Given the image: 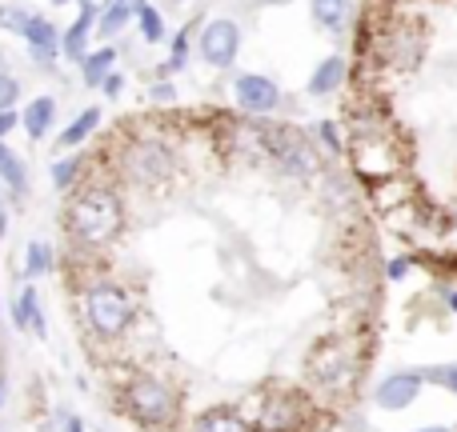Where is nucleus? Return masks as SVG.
I'll return each instance as SVG.
<instances>
[{
    "mask_svg": "<svg viewBox=\"0 0 457 432\" xmlns=\"http://www.w3.org/2000/svg\"><path fill=\"white\" fill-rule=\"evenodd\" d=\"M120 224H125V205H120L117 189L109 184H88L77 197L69 200V213H64V228L77 244H88V249H101V244H112L120 236Z\"/></svg>",
    "mask_w": 457,
    "mask_h": 432,
    "instance_id": "nucleus-1",
    "label": "nucleus"
},
{
    "mask_svg": "<svg viewBox=\"0 0 457 432\" xmlns=\"http://www.w3.org/2000/svg\"><path fill=\"white\" fill-rule=\"evenodd\" d=\"M80 313H85V324L96 340H117L129 332L133 324V297H129L120 284L101 281V284H88L85 297H80Z\"/></svg>",
    "mask_w": 457,
    "mask_h": 432,
    "instance_id": "nucleus-2",
    "label": "nucleus"
},
{
    "mask_svg": "<svg viewBox=\"0 0 457 432\" xmlns=\"http://www.w3.org/2000/svg\"><path fill=\"white\" fill-rule=\"evenodd\" d=\"M309 377L329 393H349L361 377V345L349 337H325L309 353Z\"/></svg>",
    "mask_w": 457,
    "mask_h": 432,
    "instance_id": "nucleus-3",
    "label": "nucleus"
},
{
    "mask_svg": "<svg viewBox=\"0 0 457 432\" xmlns=\"http://www.w3.org/2000/svg\"><path fill=\"white\" fill-rule=\"evenodd\" d=\"M125 412L137 425L165 428V425H173V417H177V393L161 377L141 372V377H133L125 385Z\"/></svg>",
    "mask_w": 457,
    "mask_h": 432,
    "instance_id": "nucleus-4",
    "label": "nucleus"
},
{
    "mask_svg": "<svg viewBox=\"0 0 457 432\" xmlns=\"http://www.w3.org/2000/svg\"><path fill=\"white\" fill-rule=\"evenodd\" d=\"M120 173L133 184H161L173 176V152L161 141H129L120 152Z\"/></svg>",
    "mask_w": 457,
    "mask_h": 432,
    "instance_id": "nucleus-5",
    "label": "nucleus"
},
{
    "mask_svg": "<svg viewBox=\"0 0 457 432\" xmlns=\"http://www.w3.org/2000/svg\"><path fill=\"white\" fill-rule=\"evenodd\" d=\"M261 149H265L269 157H273V165L289 176L317 173V157L297 128H269V133H261Z\"/></svg>",
    "mask_w": 457,
    "mask_h": 432,
    "instance_id": "nucleus-6",
    "label": "nucleus"
},
{
    "mask_svg": "<svg viewBox=\"0 0 457 432\" xmlns=\"http://www.w3.org/2000/svg\"><path fill=\"white\" fill-rule=\"evenodd\" d=\"M309 420V401L297 393H269L261 396L257 432H297Z\"/></svg>",
    "mask_w": 457,
    "mask_h": 432,
    "instance_id": "nucleus-7",
    "label": "nucleus"
},
{
    "mask_svg": "<svg viewBox=\"0 0 457 432\" xmlns=\"http://www.w3.org/2000/svg\"><path fill=\"white\" fill-rule=\"evenodd\" d=\"M201 61L213 64V69H228L237 56V48H241V29H237L233 20H209L205 29H201Z\"/></svg>",
    "mask_w": 457,
    "mask_h": 432,
    "instance_id": "nucleus-8",
    "label": "nucleus"
},
{
    "mask_svg": "<svg viewBox=\"0 0 457 432\" xmlns=\"http://www.w3.org/2000/svg\"><path fill=\"white\" fill-rule=\"evenodd\" d=\"M233 96L253 117H265V112H273L277 104H281V88L269 77H257V72H241V77L233 80Z\"/></svg>",
    "mask_w": 457,
    "mask_h": 432,
    "instance_id": "nucleus-9",
    "label": "nucleus"
},
{
    "mask_svg": "<svg viewBox=\"0 0 457 432\" xmlns=\"http://www.w3.org/2000/svg\"><path fill=\"white\" fill-rule=\"evenodd\" d=\"M421 385H426V380H421L418 372H394V377H386V380L378 385L373 401H378V409H389V412L410 409V404L418 401Z\"/></svg>",
    "mask_w": 457,
    "mask_h": 432,
    "instance_id": "nucleus-10",
    "label": "nucleus"
},
{
    "mask_svg": "<svg viewBox=\"0 0 457 432\" xmlns=\"http://www.w3.org/2000/svg\"><path fill=\"white\" fill-rule=\"evenodd\" d=\"M24 40H29V56L37 64H53L61 56V32L45 16H32V24L24 29Z\"/></svg>",
    "mask_w": 457,
    "mask_h": 432,
    "instance_id": "nucleus-11",
    "label": "nucleus"
},
{
    "mask_svg": "<svg viewBox=\"0 0 457 432\" xmlns=\"http://www.w3.org/2000/svg\"><path fill=\"white\" fill-rule=\"evenodd\" d=\"M386 56H389V64H397V69H413L421 56V29L418 24H402V29L386 40Z\"/></svg>",
    "mask_w": 457,
    "mask_h": 432,
    "instance_id": "nucleus-12",
    "label": "nucleus"
},
{
    "mask_svg": "<svg viewBox=\"0 0 457 432\" xmlns=\"http://www.w3.org/2000/svg\"><path fill=\"white\" fill-rule=\"evenodd\" d=\"M12 321H16V329H24V332H37V337H45V313H40V297H37V289H21V297H16V305H12Z\"/></svg>",
    "mask_w": 457,
    "mask_h": 432,
    "instance_id": "nucleus-13",
    "label": "nucleus"
},
{
    "mask_svg": "<svg viewBox=\"0 0 457 432\" xmlns=\"http://www.w3.org/2000/svg\"><path fill=\"white\" fill-rule=\"evenodd\" d=\"M53 120H56V101L53 96H37V101L21 112V125H24V133H29L32 141H45L48 128H53Z\"/></svg>",
    "mask_w": 457,
    "mask_h": 432,
    "instance_id": "nucleus-14",
    "label": "nucleus"
},
{
    "mask_svg": "<svg viewBox=\"0 0 457 432\" xmlns=\"http://www.w3.org/2000/svg\"><path fill=\"white\" fill-rule=\"evenodd\" d=\"M341 80H345V61H341V56H329V61L317 64L313 80H309V96H329V93H337Z\"/></svg>",
    "mask_w": 457,
    "mask_h": 432,
    "instance_id": "nucleus-15",
    "label": "nucleus"
},
{
    "mask_svg": "<svg viewBox=\"0 0 457 432\" xmlns=\"http://www.w3.org/2000/svg\"><path fill=\"white\" fill-rule=\"evenodd\" d=\"M189 432H253V425L245 417H237L233 409H213V412L193 420Z\"/></svg>",
    "mask_w": 457,
    "mask_h": 432,
    "instance_id": "nucleus-16",
    "label": "nucleus"
},
{
    "mask_svg": "<svg viewBox=\"0 0 457 432\" xmlns=\"http://www.w3.org/2000/svg\"><path fill=\"white\" fill-rule=\"evenodd\" d=\"M349 0H313V20L321 24V29H329V32H337V29H345L349 24Z\"/></svg>",
    "mask_w": 457,
    "mask_h": 432,
    "instance_id": "nucleus-17",
    "label": "nucleus"
},
{
    "mask_svg": "<svg viewBox=\"0 0 457 432\" xmlns=\"http://www.w3.org/2000/svg\"><path fill=\"white\" fill-rule=\"evenodd\" d=\"M0 181H4L8 189L16 192V197H21V192L29 189V176H24V160L16 157V152L8 149L4 141H0Z\"/></svg>",
    "mask_w": 457,
    "mask_h": 432,
    "instance_id": "nucleus-18",
    "label": "nucleus"
},
{
    "mask_svg": "<svg viewBox=\"0 0 457 432\" xmlns=\"http://www.w3.org/2000/svg\"><path fill=\"white\" fill-rule=\"evenodd\" d=\"M112 64H117V48H101V53H93V56H85V61H80V72H85V85H101L104 77H109L112 72Z\"/></svg>",
    "mask_w": 457,
    "mask_h": 432,
    "instance_id": "nucleus-19",
    "label": "nucleus"
},
{
    "mask_svg": "<svg viewBox=\"0 0 457 432\" xmlns=\"http://www.w3.org/2000/svg\"><path fill=\"white\" fill-rule=\"evenodd\" d=\"M129 16H133L129 0H109V4L96 12V29H101V37H112V32H120L129 24Z\"/></svg>",
    "mask_w": 457,
    "mask_h": 432,
    "instance_id": "nucleus-20",
    "label": "nucleus"
},
{
    "mask_svg": "<svg viewBox=\"0 0 457 432\" xmlns=\"http://www.w3.org/2000/svg\"><path fill=\"white\" fill-rule=\"evenodd\" d=\"M96 125H101V109H85V112H80V117L61 133V149H77L80 141H88V133H93Z\"/></svg>",
    "mask_w": 457,
    "mask_h": 432,
    "instance_id": "nucleus-21",
    "label": "nucleus"
},
{
    "mask_svg": "<svg viewBox=\"0 0 457 432\" xmlns=\"http://www.w3.org/2000/svg\"><path fill=\"white\" fill-rule=\"evenodd\" d=\"M24 273L29 276L53 273V249L45 240H29V249H24Z\"/></svg>",
    "mask_w": 457,
    "mask_h": 432,
    "instance_id": "nucleus-22",
    "label": "nucleus"
},
{
    "mask_svg": "<svg viewBox=\"0 0 457 432\" xmlns=\"http://www.w3.org/2000/svg\"><path fill=\"white\" fill-rule=\"evenodd\" d=\"M32 16H37V12H29L24 4H0V29L24 37V29L32 24Z\"/></svg>",
    "mask_w": 457,
    "mask_h": 432,
    "instance_id": "nucleus-23",
    "label": "nucleus"
},
{
    "mask_svg": "<svg viewBox=\"0 0 457 432\" xmlns=\"http://www.w3.org/2000/svg\"><path fill=\"white\" fill-rule=\"evenodd\" d=\"M16 96H21V80L4 69V56H0V109H12Z\"/></svg>",
    "mask_w": 457,
    "mask_h": 432,
    "instance_id": "nucleus-24",
    "label": "nucleus"
},
{
    "mask_svg": "<svg viewBox=\"0 0 457 432\" xmlns=\"http://www.w3.org/2000/svg\"><path fill=\"white\" fill-rule=\"evenodd\" d=\"M137 20H141L145 40H161V37H165V24H161V12H157L153 4H145L141 12H137Z\"/></svg>",
    "mask_w": 457,
    "mask_h": 432,
    "instance_id": "nucleus-25",
    "label": "nucleus"
},
{
    "mask_svg": "<svg viewBox=\"0 0 457 432\" xmlns=\"http://www.w3.org/2000/svg\"><path fill=\"white\" fill-rule=\"evenodd\" d=\"M77 173H80V157L56 160V165H53V184H56V189H69V184L77 181Z\"/></svg>",
    "mask_w": 457,
    "mask_h": 432,
    "instance_id": "nucleus-26",
    "label": "nucleus"
},
{
    "mask_svg": "<svg viewBox=\"0 0 457 432\" xmlns=\"http://www.w3.org/2000/svg\"><path fill=\"white\" fill-rule=\"evenodd\" d=\"M421 380H429V385H442V388H450V393L457 396V364H450V369H426V372H418Z\"/></svg>",
    "mask_w": 457,
    "mask_h": 432,
    "instance_id": "nucleus-27",
    "label": "nucleus"
},
{
    "mask_svg": "<svg viewBox=\"0 0 457 432\" xmlns=\"http://www.w3.org/2000/svg\"><path fill=\"white\" fill-rule=\"evenodd\" d=\"M16 120H21V117H16V109H0V141H4V136L16 128Z\"/></svg>",
    "mask_w": 457,
    "mask_h": 432,
    "instance_id": "nucleus-28",
    "label": "nucleus"
},
{
    "mask_svg": "<svg viewBox=\"0 0 457 432\" xmlns=\"http://www.w3.org/2000/svg\"><path fill=\"white\" fill-rule=\"evenodd\" d=\"M101 88H104V96H117L120 88H125V80H120V72H109V77L101 80Z\"/></svg>",
    "mask_w": 457,
    "mask_h": 432,
    "instance_id": "nucleus-29",
    "label": "nucleus"
},
{
    "mask_svg": "<svg viewBox=\"0 0 457 432\" xmlns=\"http://www.w3.org/2000/svg\"><path fill=\"white\" fill-rule=\"evenodd\" d=\"M321 136H325V144H329V149H341V133H337V125H333V120H325V125H321Z\"/></svg>",
    "mask_w": 457,
    "mask_h": 432,
    "instance_id": "nucleus-30",
    "label": "nucleus"
},
{
    "mask_svg": "<svg viewBox=\"0 0 457 432\" xmlns=\"http://www.w3.org/2000/svg\"><path fill=\"white\" fill-rule=\"evenodd\" d=\"M410 273V260L405 257H397V260H389V281H402V276Z\"/></svg>",
    "mask_w": 457,
    "mask_h": 432,
    "instance_id": "nucleus-31",
    "label": "nucleus"
},
{
    "mask_svg": "<svg viewBox=\"0 0 457 432\" xmlns=\"http://www.w3.org/2000/svg\"><path fill=\"white\" fill-rule=\"evenodd\" d=\"M64 432H85V420H80V417H64Z\"/></svg>",
    "mask_w": 457,
    "mask_h": 432,
    "instance_id": "nucleus-32",
    "label": "nucleus"
},
{
    "mask_svg": "<svg viewBox=\"0 0 457 432\" xmlns=\"http://www.w3.org/2000/svg\"><path fill=\"white\" fill-rule=\"evenodd\" d=\"M153 96H157V101H173V88H169V85H157V88H153Z\"/></svg>",
    "mask_w": 457,
    "mask_h": 432,
    "instance_id": "nucleus-33",
    "label": "nucleus"
},
{
    "mask_svg": "<svg viewBox=\"0 0 457 432\" xmlns=\"http://www.w3.org/2000/svg\"><path fill=\"white\" fill-rule=\"evenodd\" d=\"M445 305H450V313H457V289L445 292Z\"/></svg>",
    "mask_w": 457,
    "mask_h": 432,
    "instance_id": "nucleus-34",
    "label": "nucleus"
},
{
    "mask_svg": "<svg viewBox=\"0 0 457 432\" xmlns=\"http://www.w3.org/2000/svg\"><path fill=\"white\" fill-rule=\"evenodd\" d=\"M4 401H8V385H4V377H0V409H4Z\"/></svg>",
    "mask_w": 457,
    "mask_h": 432,
    "instance_id": "nucleus-35",
    "label": "nucleus"
},
{
    "mask_svg": "<svg viewBox=\"0 0 457 432\" xmlns=\"http://www.w3.org/2000/svg\"><path fill=\"white\" fill-rule=\"evenodd\" d=\"M418 432H450L445 425H429V428H418Z\"/></svg>",
    "mask_w": 457,
    "mask_h": 432,
    "instance_id": "nucleus-36",
    "label": "nucleus"
},
{
    "mask_svg": "<svg viewBox=\"0 0 457 432\" xmlns=\"http://www.w3.org/2000/svg\"><path fill=\"white\" fill-rule=\"evenodd\" d=\"M53 4H69V0H53Z\"/></svg>",
    "mask_w": 457,
    "mask_h": 432,
    "instance_id": "nucleus-37",
    "label": "nucleus"
},
{
    "mask_svg": "<svg viewBox=\"0 0 457 432\" xmlns=\"http://www.w3.org/2000/svg\"><path fill=\"white\" fill-rule=\"evenodd\" d=\"M93 4H101V0H93Z\"/></svg>",
    "mask_w": 457,
    "mask_h": 432,
    "instance_id": "nucleus-38",
    "label": "nucleus"
}]
</instances>
